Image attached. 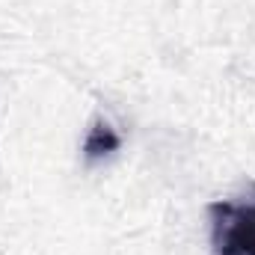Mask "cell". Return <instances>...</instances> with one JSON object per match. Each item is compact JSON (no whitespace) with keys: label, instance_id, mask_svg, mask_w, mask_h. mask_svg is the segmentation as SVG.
I'll use <instances>...</instances> for the list:
<instances>
[{"label":"cell","instance_id":"1","mask_svg":"<svg viewBox=\"0 0 255 255\" xmlns=\"http://www.w3.org/2000/svg\"><path fill=\"white\" fill-rule=\"evenodd\" d=\"M208 214L214 255H255V196L214 202Z\"/></svg>","mask_w":255,"mask_h":255},{"label":"cell","instance_id":"2","mask_svg":"<svg viewBox=\"0 0 255 255\" xmlns=\"http://www.w3.org/2000/svg\"><path fill=\"white\" fill-rule=\"evenodd\" d=\"M119 142L122 139H119L116 128L110 122H104V119H95L92 128L86 130V139H83V157L89 163H98V160L110 157L113 151H119Z\"/></svg>","mask_w":255,"mask_h":255}]
</instances>
